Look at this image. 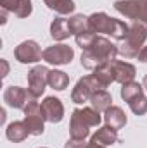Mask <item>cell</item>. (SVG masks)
<instances>
[{
    "label": "cell",
    "instance_id": "5b68a950",
    "mask_svg": "<svg viewBox=\"0 0 147 148\" xmlns=\"http://www.w3.org/2000/svg\"><path fill=\"white\" fill-rule=\"evenodd\" d=\"M50 84L57 90H64L66 88V83H68V77L64 76V73H59V71H54L50 73V77H49Z\"/></svg>",
    "mask_w": 147,
    "mask_h": 148
},
{
    "label": "cell",
    "instance_id": "6da1fadb",
    "mask_svg": "<svg viewBox=\"0 0 147 148\" xmlns=\"http://www.w3.org/2000/svg\"><path fill=\"white\" fill-rule=\"evenodd\" d=\"M43 57H45L49 62H52V64H66V62L71 60L73 50H71L69 47H66V45H59V47L49 48V50L43 53Z\"/></svg>",
    "mask_w": 147,
    "mask_h": 148
},
{
    "label": "cell",
    "instance_id": "7a4b0ae2",
    "mask_svg": "<svg viewBox=\"0 0 147 148\" xmlns=\"http://www.w3.org/2000/svg\"><path fill=\"white\" fill-rule=\"evenodd\" d=\"M16 55L19 59V62H35L40 59V50L35 41H24L23 45H19V48L16 50Z\"/></svg>",
    "mask_w": 147,
    "mask_h": 148
},
{
    "label": "cell",
    "instance_id": "52a82bcc",
    "mask_svg": "<svg viewBox=\"0 0 147 148\" xmlns=\"http://www.w3.org/2000/svg\"><path fill=\"white\" fill-rule=\"evenodd\" d=\"M144 84H146V88H147V77H146V79H144Z\"/></svg>",
    "mask_w": 147,
    "mask_h": 148
},
{
    "label": "cell",
    "instance_id": "8992f818",
    "mask_svg": "<svg viewBox=\"0 0 147 148\" xmlns=\"http://www.w3.org/2000/svg\"><path fill=\"white\" fill-rule=\"evenodd\" d=\"M99 140H104L106 141V145H109L112 143L114 140H116V134H114V131H111L109 127H104L99 134H95V138H94V141H99Z\"/></svg>",
    "mask_w": 147,
    "mask_h": 148
},
{
    "label": "cell",
    "instance_id": "277c9868",
    "mask_svg": "<svg viewBox=\"0 0 147 148\" xmlns=\"http://www.w3.org/2000/svg\"><path fill=\"white\" fill-rule=\"evenodd\" d=\"M45 74H47V69L43 67H37L30 73V88H31V93L33 95H40L45 88Z\"/></svg>",
    "mask_w": 147,
    "mask_h": 148
},
{
    "label": "cell",
    "instance_id": "3957f363",
    "mask_svg": "<svg viewBox=\"0 0 147 148\" xmlns=\"http://www.w3.org/2000/svg\"><path fill=\"white\" fill-rule=\"evenodd\" d=\"M42 112L45 114V117L49 119V121H61V114H62V107H61V103H59V100L57 98H47L45 102H43V105H42Z\"/></svg>",
    "mask_w": 147,
    "mask_h": 148
}]
</instances>
